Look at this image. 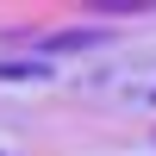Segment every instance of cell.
<instances>
[{
    "label": "cell",
    "mask_w": 156,
    "mask_h": 156,
    "mask_svg": "<svg viewBox=\"0 0 156 156\" xmlns=\"http://www.w3.org/2000/svg\"><path fill=\"white\" fill-rule=\"evenodd\" d=\"M94 44H106V31L100 25H75V31H50L44 37V56H75V50H94Z\"/></svg>",
    "instance_id": "cell-1"
},
{
    "label": "cell",
    "mask_w": 156,
    "mask_h": 156,
    "mask_svg": "<svg viewBox=\"0 0 156 156\" xmlns=\"http://www.w3.org/2000/svg\"><path fill=\"white\" fill-rule=\"evenodd\" d=\"M0 75H6V81H31V75H50L44 62H0Z\"/></svg>",
    "instance_id": "cell-2"
},
{
    "label": "cell",
    "mask_w": 156,
    "mask_h": 156,
    "mask_svg": "<svg viewBox=\"0 0 156 156\" xmlns=\"http://www.w3.org/2000/svg\"><path fill=\"white\" fill-rule=\"evenodd\" d=\"M150 106H156V94H150Z\"/></svg>",
    "instance_id": "cell-3"
}]
</instances>
